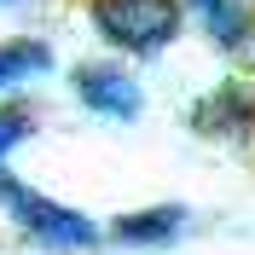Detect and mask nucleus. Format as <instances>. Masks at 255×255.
<instances>
[{"label":"nucleus","mask_w":255,"mask_h":255,"mask_svg":"<svg viewBox=\"0 0 255 255\" xmlns=\"http://www.w3.org/2000/svg\"><path fill=\"white\" fill-rule=\"evenodd\" d=\"M180 6H191L203 17L209 41L221 52H244L255 41V0H180Z\"/></svg>","instance_id":"obj_6"},{"label":"nucleus","mask_w":255,"mask_h":255,"mask_svg":"<svg viewBox=\"0 0 255 255\" xmlns=\"http://www.w3.org/2000/svg\"><path fill=\"white\" fill-rule=\"evenodd\" d=\"M47 70H52L47 41H0V93L6 87H23L29 76H47Z\"/></svg>","instance_id":"obj_7"},{"label":"nucleus","mask_w":255,"mask_h":255,"mask_svg":"<svg viewBox=\"0 0 255 255\" xmlns=\"http://www.w3.org/2000/svg\"><path fill=\"white\" fill-rule=\"evenodd\" d=\"M29 139H35V111L29 105H0V174H6V157Z\"/></svg>","instance_id":"obj_8"},{"label":"nucleus","mask_w":255,"mask_h":255,"mask_svg":"<svg viewBox=\"0 0 255 255\" xmlns=\"http://www.w3.org/2000/svg\"><path fill=\"white\" fill-rule=\"evenodd\" d=\"M70 81H76V99L93 116H105V122H139L145 93H139V81L128 76L122 64H76Z\"/></svg>","instance_id":"obj_3"},{"label":"nucleus","mask_w":255,"mask_h":255,"mask_svg":"<svg viewBox=\"0 0 255 255\" xmlns=\"http://www.w3.org/2000/svg\"><path fill=\"white\" fill-rule=\"evenodd\" d=\"M191 128L209 133V139H250L255 133V93L250 87H215V93L197 99Z\"/></svg>","instance_id":"obj_4"},{"label":"nucleus","mask_w":255,"mask_h":255,"mask_svg":"<svg viewBox=\"0 0 255 255\" xmlns=\"http://www.w3.org/2000/svg\"><path fill=\"white\" fill-rule=\"evenodd\" d=\"M0 6H12V0H0Z\"/></svg>","instance_id":"obj_9"},{"label":"nucleus","mask_w":255,"mask_h":255,"mask_svg":"<svg viewBox=\"0 0 255 255\" xmlns=\"http://www.w3.org/2000/svg\"><path fill=\"white\" fill-rule=\"evenodd\" d=\"M0 209L12 215V226L23 232V238L47 244V250H93V244L105 238V232H99L81 209L52 203L47 191L23 186V180H12V174H0Z\"/></svg>","instance_id":"obj_2"},{"label":"nucleus","mask_w":255,"mask_h":255,"mask_svg":"<svg viewBox=\"0 0 255 255\" xmlns=\"http://www.w3.org/2000/svg\"><path fill=\"white\" fill-rule=\"evenodd\" d=\"M186 221H191L186 203H151V209H133V215H116L105 238L128 244V250H157V244H174L186 232Z\"/></svg>","instance_id":"obj_5"},{"label":"nucleus","mask_w":255,"mask_h":255,"mask_svg":"<svg viewBox=\"0 0 255 255\" xmlns=\"http://www.w3.org/2000/svg\"><path fill=\"white\" fill-rule=\"evenodd\" d=\"M87 17L105 47L128 52V58H151L180 41L186 6L180 0H87Z\"/></svg>","instance_id":"obj_1"}]
</instances>
